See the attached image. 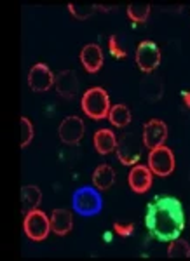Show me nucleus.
Here are the masks:
<instances>
[{
    "label": "nucleus",
    "instance_id": "obj_1",
    "mask_svg": "<svg viewBox=\"0 0 190 261\" xmlns=\"http://www.w3.org/2000/svg\"><path fill=\"white\" fill-rule=\"evenodd\" d=\"M145 226L155 241L171 242L178 239L185 228V213L181 202L171 195L154 197L147 205Z\"/></svg>",
    "mask_w": 190,
    "mask_h": 261
},
{
    "label": "nucleus",
    "instance_id": "obj_2",
    "mask_svg": "<svg viewBox=\"0 0 190 261\" xmlns=\"http://www.w3.org/2000/svg\"><path fill=\"white\" fill-rule=\"evenodd\" d=\"M82 112L94 120L107 119L110 113V96L103 87H91L82 96Z\"/></svg>",
    "mask_w": 190,
    "mask_h": 261
},
{
    "label": "nucleus",
    "instance_id": "obj_3",
    "mask_svg": "<svg viewBox=\"0 0 190 261\" xmlns=\"http://www.w3.org/2000/svg\"><path fill=\"white\" fill-rule=\"evenodd\" d=\"M72 207L80 216H96L103 209V199L96 187H82L74 192Z\"/></svg>",
    "mask_w": 190,
    "mask_h": 261
},
{
    "label": "nucleus",
    "instance_id": "obj_4",
    "mask_svg": "<svg viewBox=\"0 0 190 261\" xmlns=\"http://www.w3.org/2000/svg\"><path fill=\"white\" fill-rule=\"evenodd\" d=\"M141 145L143 138L134 133H124L117 141V159L124 166H134L141 159Z\"/></svg>",
    "mask_w": 190,
    "mask_h": 261
},
{
    "label": "nucleus",
    "instance_id": "obj_5",
    "mask_svg": "<svg viewBox=\"0 0 190 261\" xmlns=\"http://www.w3.org/2000/svg\"><path fill=\"white\" fill-rule=\"evenodd\" d=\"M23 228L30 241L40 242L44 239H48L51 231V220L48 218V214L40 211V209H32V211L25 214Z\"/></svg>",
    "mask_w": 190,
    "mask_h": 261
},
{
    "label": "nucleus",
    "instance_id": "obj_6",
    "mask_svg": "<svg viewBox=\"0 0 190 261\" xmlns=\"http://www.w3.org/2000/svg\"><path fill=\"white\" fill-rule=\"evenodd\" d=\"M175 155L168 146H157L149 153V167L157 176H170L175 171Z\"/></svg>",
    "mask_w": 190,
    "mask_h": 261
},
{
    "label": "nucleus",
    "instance_id": "obj_7",
    "mask_svg": "<svg viewBox=\"0 0 190 261\" xmlns=\"http://www.w3.org/2000/svg\"><path fill=\"white\" fill-rule=\"evenodd\" d=\"M136 63L143 73H152L160 65V50L152 40L140 42L136 49Z\"/></svg>",
    "mask_w": 190,
    "mask_h": 261
},
{
    "label": "nucleus",
    "instance_id": "obj_8",
    "mask_svg": "<svg viewBox=\"0 0 190 261\" xmlns=\"http://www.w3.org/2000/svg\"><path fill=\"white\" fill-rule=\"evenodd\" d=\"M143 145L147 148L154 150L157 146H162L168 140V125L166 122L159 119H152L143 125Z\"/></svg>",
    "mask_w": 190,
    "mask_h": 261
},
{
    "label": "nucleus",
    "instance_id": "obj_9",
    "mask_svg": "<svg viewBox=\"0 0 190 261\" xmlns=\"http://www.w3.org/2000/svg\"><path fill=\"white\" fill-rule=\"evenodd\" d=\"M54 81H56V77H54L51 68L48 65H44V63L33 65L30 68V73H28V86L35 92L49 91L54 86Z\"/></svg>",
    "mask_w": 190,
    "mask_h": 261
},
{
    "label": "nucleus",
    "instance_id": "obj_10",
    "mask_svg": "<svg viewBox=\"0 0 190 261\" xmlns=\"http://www.w3.org/2000/svg\"><path fill=\"white\" fill-rule=\"evenodd\" d=\"M84 129H86L84 120L77 115H70L63 119L58 133H60V140L65 145H77L84 136Z\"/></svg>",
    "mask_w": 190,
    "mask_h": 261
},
{
    "label": "nucleus",
    "instance_id": "obj_11",
    "mask_svg": "<svg viewBox=\"0 0 190 261\" xmlns=\"http://www.w3.org/2000/svg\"><path fill=\"white\" fill-rule=\"evenodd\" d=\"M152 174L154 172L150 171L149 166H134L128 176L129 188L134 193H145L152 187Z\"/></svg>",
    "mask_w": 190,
    "mask_h": 261
},
{
    "label": "nucleus",
    "instance_id": "obj_12",
    "mask_svg": "<svg viewBox=\"0 0 190 261\" xmlns=\"http://www.w3.org/2000/svg\"><path fill=\"white\" fill-rule=\"evenodd\" d=\"M54 86H56L58 94L63 96V98L70 99L77 94L79 91V81L77 75H75L74 70H63L56 75V81H54Z\"/></svg>",
    "mask_w": 190,
    "mask_h": 261
},
{
    "label": "nucleus",
    "instance_id": "obj_13",
    "mask_svg": "<svg viewBox=\"0 0 190 261\" xmlns=\"http://www.w3.org/2000/svg\"><path fill=\"white\" fill-rule=\"evenodd\" d=\"M80 61L89 73H96L103 66V53L98 44H87L80 50Z\"/></svg>",
    "mask_w": 190,
    "mask_h": 261
},
{
    "label": "nucleus",
    "instance_id": "obj_14",
    "mask_svg": "<svg viewBox=\"0 0 190 261\" xmlns=\"http://www.w3.org/2000/svg\"><path fill=\"white\" fill-rule=\"evenodd\" d=\"M140 92L145 99L149 101H159L164 94V84L157 75H145L140 82Z\"/></svg>",
    "mask_w": 190,
    "mask_h": 261
},
{
    "label": "nucleus",
    "instance_id": "obj_15",
    "mask_svg": "<svg viewBox=\"0 0 190 261\" xmlns=\"http://www.w3.org/2000/svg\"><path fill=\"white\" fill-rule=\"evenodd\" d=\"M74 226V218L66 209H54L51 213V230L56 235H66Z\"/></svg>",
    "mask_w": 190,
    "mask_h": 261
},
{
    "label": "nucleus",
    "instance_id": "obj_16",
    "mask_svg": "<svg viewBox=\"0 0 190 261\" xmlns=\"http://www.w3.org/2000/svg\"><path fill=\"white\" fill-rule=\"evenodd\" d=\"M92 141H94L96 151L101 155L112 153L117 148V138L110 129H98L92 136Z\"/></svg>",
    "mask_w": 190,
    "mask_h": 261
},
{
    "label": "nucleus",
    "instance_id": "obj_17",
    "mask_svg": "<svg viewBox=\"0 0 190 261\" xmlns=\"http://www.w3.org/2000/svg\"><path fill=\"white\" fill-rule=\"evenodd\" d=\"M115 181V172L108 164H101L92 172V185H94L98 190H108Z\"/></svg>",
    "mask_w": 190,
    "mask_h": 261
},
{
    "label": "nucleus",
    "instance_id": "obj_18",
    "mask_svg": "<svg viewBox=\"0 0 190 261\" xmlns=\"http://www.w3.org/2000/svg\"><path fill=\"white\" fill-rule=\"evenodd\" d=\"M40 200H42V192L39 187H35V185H27V187L21 188V202H23L25 211L37 209Z\"/></svg>",
    "mask_w": 190,
    "mask_h": 261
},
{
    "label": "nucleus",
    "instance_id": "obj_19",
    "mask_svg": "<svg viewBox=\"0 0 190 261\" xmlns=\"http://www.w3.org/2000/svg\"><path fill=\"white\" fill-rule=\"evenodd\" d=\"M108 119H110V122L115 127H126L131 122V112L126 105H115V107L110 108Z\"/></svg>",
    "mask_w": 190,
    "mask_h": 261
},
{
    "label": "nucleus",
    "instance_id": "obj_20",
    "mask_svg": "<svg viewBox=\"0 0 190 261\" xmlns=\"http://www.w3.org/2000/svg\"><path fill=\"white\" fill-rule=\"evenodd\" d=\"M128 16L133 23H145L150 16V4L133 2L128 6Z\"/></svg>",
    "mask_w": 190,
    "mask_h": 261
},
{
    "label": "nucleus",
    "instance_id": "obj_21",
    "mask_svg": "<svg viewBox=\"0 0 190 261\" xmlns=\"http://www.w3.org/2000/svg\"><path fill=\"white\" fill-rule=\"evenodd\" d=\"M168 256L170 258H190V244L183 239H175L168 247Z\"/></svg>",
    "mask_w": 190,
    "mask_h": 261
},
{
    "label": "nucleus",
    "instance_id": "obj_22",
    "mask_svg": "<svg viewBox=\"0 0 190 261\" xmlns=\"http://www.w3.org/2000/svg\"><path fill=\"white\" fill-rule=\"evenodd\" d=\"M68 9L77 19H87L89 16L94 14V11L98 9V7H96V4H75V2H70Z\"/></svg>",
    "mask_w": 190,
    "mask_h": 261
},
{
    "label": "nucleus",
    "instance_id": "obj_23",
    "mask_svg": "<svg viewBox=\"0 0 190 261\" xmlns=\"http://www.w3.org/2000/svg\"><path fill=\"white\" fill-rule=\"evenodd\" d=\"M19 125H21V148H25V146L30 145L33 138V125L27 117H21Z\"/></svg>",
    "mask_w": 190,
    "mask_h": 261
},
{
    "label": "nucleus",
    "instance_id": "obj_24",
    "mask_svg": "<svg viewBox=\"0 0 190 261\" xmlns=\"http://www.w3.org/2000/svg\"><path fill=\"white\" fill-rule=\"evenodd\" d=\"M108 47H110V54L113 58H119V60H121V58L128 56V53H126V50L122 49L119 44H117V37L115 35H112L110 39H108Z\"/></svg>",
    "mask_w": 190,
    "mask_h": 261
},
{
    "label": "nucleus",
    "instance_id": "obj_25",
    "mask_svg": "<svg viewBox=\"0 0 190 261\" xmlns=\"http://www.w3.org/2000/svg\"><path fill=\"white\" fill-rule=\"evenodd\" d=\"M113 228H115V231L121 235V237H129V235L134 231V225H133V223H128V225H121V223H113Z\"/></svg>",
    "mask_w": 190,
    "mask_h": 261
},
{
    "label": "nucleus",
    "instance_id": "obj_26",
    "mask_svg": "<svg viewBox=\"0 0 190 261\" xmlns=\"http://www.w3.org/2000/svg\"><path fill=\"white\" fill-rule=\"evenodd\" d=\"M181 98L185 101V107L190 108V91H181Z\"/></svg>",
    "mask_w": 190,
    "mask_h": 261
}]
</instances>
